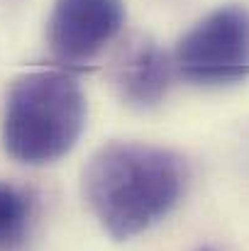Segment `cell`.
Here are the masks:
<instances>
[{"label":"cell","mask_w":249,"mask_h":251,"mask_svg":"<svg viewBox=\"0 0 249 251\" xmlns=\"http://www.w3.org/2000/svg\"><path fill=\"white\" fill-rule=\"evenodd\" d=\"M188 180L186 161L164 147L112 142L98 149L83 173L85 200L115 239H130L164 220Z\"/></svg>","instance_id":"6da1fadb"},{"label":"cell","mask_w":249,"mask_h":251,"mask_svg":"<svg viewBox=\"0 0 249 251\" xmlns=\"http://www.w3.org/2000/svg\"><path fill=\"white\" fill-rule=\"evenodd\" d=\"M85 125V95L66 71H32L10 85L2 115L5 151L29 166L69 154Z\"/></svg>","instance_id":"7a4b0ae2"},{"label":"cell","mask_w":249,"mask_h":251,"mask_svg":"<svg viewBox=\"0 0 249 251\" xmlns=\"http://www.w3.org/2000/svg\"><path fill=\"white\" fill-rule=\"evenodd\" d=\"M173 66L191 83L245 81L249 76V7L232 2L205 15L178 42Z\"/></svg>","instance_id":"3957f363"},{"label":"cell","mask_w":249,"mask_h":251,"mask_svg":"<svg viewBox=\"0 0 249 251\" xmlns=\"http://www.w3.org/2000/svg\"><path fill=\"white\" fill-rule=\"evenodd\" d=\"M122 22V0H56L49 15V47L56 59L81 64L117 37Z\"/></svg>","instance_id":"277c9868"},{"label":"cell","mask_w":249,"mask_h":251,"mask_svg":"<svg viewBox=\"0 0 249 251\" xmlns=\"http://www.w3.org/2000/svg\"><path fill=\"white\" fill-rule=\"evenodd\" d=\"M171 74L173 64L168 54L162 51L154 42H139L117 66L115 81L122 100L135 107H152L166 95Z\"/></svg>","instance_id":"5b68a950"},{"label":"cell","mask_w":249,"mask_h":251,"mask_svg":"<svg viewBox=\"0 0 249 251\" xmlns=\"http://www.w3.org/2000/svg\"><path fill=\"white\" fill-rule=\"evenodd\" d=\"M32 217V195L15 183L0 180V251H17L25 244Z\"/></svg>","instance_id":"8992f818"},{"label":"cell","mask_w":249,"mask_h":251,"mask_svg":"<svg viewBox=\"0 0 249 251\" xmlns=\"http://www.w3.org/2000/svg\"><path fill=\"white\" fill-rule=\"evenodd\" d=\"M198 251H215V249H210V247H200Z\"/></svg>","instance_id":"52a82bcc"}]
</instances>
